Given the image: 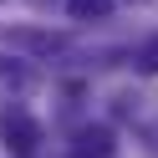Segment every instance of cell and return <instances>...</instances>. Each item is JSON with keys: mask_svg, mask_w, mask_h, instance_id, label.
Here are the masks:
<instances>
[{"mask_svg": "<svg viewBox=\"0 0 158 158\" xmlns=\"http://www.w3.org/2000/svg\"><path fill=\"white\" fill-rule=\"evenodd\" d=\"M0 133H5V148H10L15 158H31L36 148H41V127H36V117H26V112H5Z\"/></svg>", "mask_w": 158, "mask_h": 158, "instance_id": "cell-1", "label": "cell"}, {"mask_svg": "<svg viewBox=\"0 0 158 158\" xmlns=\"http://www.w3.org/2000/svg\"><path fill=\"white\" fill-rule=\"evenodd\" d=\"M77 153L82 158H117L112 133H107V127H82V133H77Z\"/></svg>", "mask_w": 158, "mask_h": 158, "instance_id": "cell-2", "label": "cell"}, {"mask_svg": "<svg viewBox=\"0 0 158 158\" xmlns=\"http://www.w3.org/2000/svg\"><path fill=\"white\" fill-rule=\"evenodd\" d=\"M10 41L15 46H31V51H61V46H66L61 36H46V31H15Z\"/></svg>", "mask_w": 158, "mask_h": 158, "instance_id": "cell-3", "label": "cell"}, {"mask_svg": "<svg viewBox=\"0 0 158 158\" xmlns=\"http://www.w3.org/2000/svg\"><path fill=\"white\" fill-rule=\"evenodd\" d=\"M66 10H72L77 21H92V15H107V10H112V0H72Z\"/></svg>", "mask_w": 158, "mask_h": 158, "instance_id": "cell-4", "label": "cell"}, {"mask_svg": "<svg viewBox=\"0 0 158 158\" xmlns=\"http://www.w3.org/2000/svg\"><path fill=\"white\" fill-rule=\"evenodd\" d=\"M138 66H143V72H158V36L143 46V51H138Z\"/></svg>", "mask_w": 158, "mask_h": 158, "instance_id": "cell-5", "label": "cell"}]
</instances>
